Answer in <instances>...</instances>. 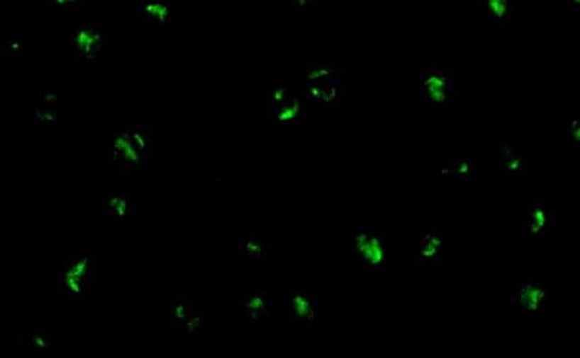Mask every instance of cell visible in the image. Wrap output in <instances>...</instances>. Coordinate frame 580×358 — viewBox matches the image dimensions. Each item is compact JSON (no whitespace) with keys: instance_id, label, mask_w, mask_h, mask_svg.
I'll return each instance as SVG.
<instances>
[{"instance_id":"6da1fadb","label":"cell","mask_w":580,"mask_h":358,"mask_svg":"<svg viewBox=\"0 0 580 358\" xmlns=\"http://www.w3.org/2000/svg\"><path fill=\"white\" fill-rule=\"evenodd\" d=\"M300 91L307 101L317 109L326 112H337L342 108L345 98L343 81L314 83L300 81Z\"/></svg>"},{"instance_id":"7a4b0ae2","label":"cell","mask_w":580,"mask_h":358,"mask_svg":"<svg viewBox=\"0 0 580 358\" xmlns=\"http://www.w3.org/2000/svg\"><path fill=\"white\" fill-rule=\"evenodd\" d=\"M344 65L338 61L316 60L307 64L303 71L301 81L326 83L335 81H343Z\"/></svg>"},{"instance_id":"3957f363","label":"cell","mask_w":580,"mask_h":358,"mask_svg":"<svg viewBox=\"0 0 580 358\" xmlns=\"http://www.w3.org/2000/svg\"><path fill=\"white\" fill-rule=\"evenodd\" d=\"M445 76L440 71H430L420 76V88L421 94L429 100L435 108H440L445 101L447 82Z\"/></svg>"},{"instance_id":"277c9868","label":"cell","mask_w":580,"mask_h":358,"mask_svg":"<svg viewBox=\"0 0 580 358\" xmlns=\"http://www.w3.org/2000/svg\"><path fill=\"white\" fill-rule=\"evenodd\" d=\"M270 119L277 125H295L301 118V105L298 98H289L282 104L269 109Z\"/></svg>"},{"instance_id":"5b68a950","label":"cell","mask_w":580,"mask_h":358,"mask_svg":"<svg viewBox=\"0 0 580 358\" xmlns=\"http://www.w3.org/2000/svg\"><path fill=\"white\" fill-rule=\"evenodd\" d=\"M289 98V88L286 85L275 84L272 86L268 94L269 109L282 104Z\"/></svg>"},{"instance_id":"8992f818","label":"cell","mask_w":580,"mask_h":358,"mask_svg":"<svg viewBox=\"0 0 580 358\" xmlns=\"http://www.w3.org/2000/svg\"><path fill=\"white\" fill-rule=\"evenodd\" d=\"M313 0H288V3L293 8L306 10L312 4Z\"/></svg>"}]
</instances>
